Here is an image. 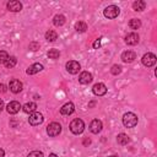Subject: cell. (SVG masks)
Returning <instances> with one entry per match:
<instances>
[{
	"instance_id": "cell-26",
	"label": "cell",
	"mask_w": 157,
	"mask_h": 157,
	"mask_svg": "<svg viewBox=\"0 0 157 157\" xmlns=\"http://www.w3.org/2000/svg\"><path fill=\"white\" fill-rule=\"evenodd\" d=\"M59 56H60V53H59L58 49H54V48H53V49H50V50L48 52V58H49V59H54V60H55V59H58Z\"/></svg>"
},
{
	"instance_id": "cell-15",
	"label": "cell",
	"mask_w": 157,
	"mask_h": 157,
	"mask_svg": "<svg viewBox=\"0 0 157 157\" xmlns=\"http://www.w3.org/2000/svg\"><path fill=\"white\" fill-rule=\"evenodd\" d=\"M125 43H126L128 45H135V44H137V43H139V34L135 33V32L126 34V37H125Z\"/></svg>"
},
{
	"instance_id": "cell-5",
	"label": "cell",
	"mask_w": 157,
	"mask_h": 157,
	"mask_svg": "<svg viewBox=\"0 0 157 157\" xmlns=\"http://www.w3.org/2000/svg\"><path fill=\"white\" fill-rule=\"evenodd\" d=\"M156 60H157V58H156V55H155L153 53H146V54L142 56V59H141L142 64H144L145 66H147V67L153 66V65L156 64Z\"/></svg>"
},
{
	"instance_id": "cell-27",
	"label": "cell",
	"mask_w": 157,
	"mask_h": 157,
	"mask_svg": "<svg viewBox=\"0 0 157 157\" xmlns=\"http://www.w3.org/2000/svg\"><path fill=\"white\" fill-rule=\"evenodd\" d=\"M7 59H9V54L5 50H0V64H5Z\"/></svg>"
},
{
	"instance_id": "cell-18",
	"label": "cell",
	"mask_w": 157,
	"mask_h": 157,
	"mask_svg": "<svg viewBox=\"0 0 157 157\" xmlns=\"http://www.w3.org/2000/svg\"><path fill=\"white\" fill-rule=\"evenodd\" d=\"M22 109H23V112L25 113H34L36 112V109H37V104L34 103V102H28V103H26L23 107H22Z\"/></svg>"
},
{
	"instance_id": "cell-1",
	"label": "cell",
	"mask_w": 157,
	"mask_h": 157,
	"mask_svg": "<svg viewBox=\"0 0 157 157\" xmlns=\"http://www.w3.org/2000/svg\"><path fill=\"white\" fill-rule=\"evenodd\" d=\"M137 121H139L137 115L134 114V113H131V112H128V113H125L123 115V124L126 128H134V126H136L137 125Z\"/></svg>"
},
{
	"instance_id": "cell-29",
	"label": "cell",
	"mask_w": 157,
	"mask_h": 157,
	"mask_svg": "<svg viewBox=\"0 0 157 157\" xmlns=\"http://www.w3.org/2000/svg\"><path fill=\"white\" fill-rule=\"evenodd\" d=\"M29 50H33V52H36V50H38L39 49V43H37V42H32V43H29Z\"/></svg>"
},
{
	"instance_id": "cell-21",
	"label": "cell",
	"mask_w": 157,
	"mask_h": 157,
	"mask_svg": "<svg viewBox=\"0 0 157 157\" xmlns=\"http://www.w3.org/2000/svg\"><path fill=\"white\" fill-rule=\"evenodd\" d=\"M145 7H146V2L142 0H137L132 4V9L135 11H142V10H145Z\"/></svg>"
},
{
	"instance_id": "cell-20",
	"label": "cell",
	"mask_w": 157,
	"mask_h": 157,
	"mask_svg": "<svg viewBox=\"0 0 157 157\" xmlns=\"http://www.w3.org/2000/svg\"><path fill=\"white\" fill-rule=\"evenodd\" d=\"M45 39H47L48 42H55V40L58 39V33H56L55 31L49 29V31H47V33H45Z\"/></svg>"
},
{
	"instance_id": "cell-32",
	"label": "cell",
	"mask_w": 157,
	"mask_h": 157,
	"mask_svg": "<svg viewBox=\"0 0 157 157\" xmlns=\"http://www.w3.org/2000/svg\"><path fill=\"white\" fill-rule=\"evenodd\" d=\"M6 91H7V87H6L4 83H0V92H1V93H5Z\"/></svg>"
},
{
	"instance_id": "cell-10",
	"label": "cell",
	"mask_w": 157,
	"mask_h": 157,
	"mask_svg": "<svg viewBox=\"0 0 157 157\" xmlns=\"http://www.w3.org/2000/svg\"><path fill=\"white\" fill-rule=\"evenodd\" d=\"M9 88H10V91L13 92V93H20V92L22 91V82H21L20 80L13 78V80L10 81Z\"/></svg>"
},
{
	"instance_id": "cell-37",
	"label": "cell",
	"mask_w": 157,
	"mask_h": 157,
	"mask_svg": "<svg viewBox=\"0 0 157 157\" xmlns=\"http://www.w3.org/2000/svg\"><path fill=\"white\" fill-rule=\"evenodd\" d=\"M49 157H58V155H56V153H50Z\"/></svg>"
},
{
	"instance_id": "cell-7",
	"label": "cell",
	"mask_w": 157,
	"mask_h": 157,
	"mask_svg": "<svg viewBox=\"0 0 157 157\" xmlns=\"http://www.w3.org/2000/svg\"><path fill=\"white\" fill-rule=\"evenodd\" d=\"M65 66H66L67 72H70V74H72V75L77 74V72L80 71V69H81L80 64H78L77 61H75V60H70V61H67Z\"/></svg>"
},
{
	"instance_id": "cell-38",
	"label": "cell",
	"mask_w": 157,
	"mask_h": 157,
	"mask_svg": "<svg viewBox=\"0 0 157 157\" xmlns=\"http://www.w3.org/2000/svg\"><path fill=\"white\" fill-rule=\"evenodd\" d=\"M108 157H118L117 155H112V156H108Z\"/></svg>"
},
{
	"instance_id": "cell-14",
	"label": "cell",
	"mask_w": 157,
	"mask_h": 157,
	"mask_svg": "<svg viewBox=\"0 0 157 157\" xmlns=\"http://www.w3.org/2000/svg\"><path fill=\"white\" fill-rule=\"evenodd\" d=\"M74 110H75V105H74L72 102H67V103H65V104L60 108V113H61L63 115H70V114L74 113Z\"/></svg>"
},
{
	"instance_id": "cell-12",
	"label": "cell",
	"mask_w": 157,
	"mask_h": 157,
	"mask_svg": "<svg viewBox=\"0 0 157 157\" xmlns=\"http://www.w3.org/2000/svg\"><path fill=\"white\" fill-rule=\"evenodd\" d=\"M92 80H93L92 74L88 72V71H83V72H81L80 76H78V82L82 83V85H88V83L92 82Z\"/></svg>"
},
{
	"instance_id": "cell-36",
	"label": "cell",
	"mask_w": 157,
	"mask_h": 157,
	"mask_svg": "<svg viewBox=\"0 0 157 157\" xmlns=\"http://www.w3.org/2000/svg\"><path fill=\"white\" fill-rule=\"evenodd\" d=\"M94 105V102H90V104H88V108H91V107H93Z\"/></svg>"
},
{
	"instance_id": "cell-31",
	"label": "cell",
	"mask_w": 157,
	"mask_h": 157,
	"mask_svg": "<svg viewBox=\"0 0 157 157\" xmlns=\"http://www.w3.org/2000/svg\"><path fill=\"white\" fill-rule=\"evenodd\" d=\"M101 39H102V38H98V39L94 40V43H93V48H94V49H98V48L101 47Z\"/></svg>"
},
{
	"instance_id": "cell-33",
	"label": "cell",
	"mask_w": 157,
	"mask_h": 157,
	"mask_svg": "<svg viewBox=\"0 0 157 157\" xmlns=\"http://www.w3.org/2000/svg\"><path fill=\"white\" fill-rule=\"evenodd\" d=\"M4 109V102H2V99H0V112Z\"/></svg>"
},
{
	"instance_id": "cell-2",
	"label": "cell",
	"mask_w": 157,
	"mask_h": 157,
	"mask_svg": "<svg viewBox=\"0 0 157 157\" xmlns=\"http://www.w3.org/2000/svg\"><path fill=\"white\" fill-rule=\"evenodd\" d=\"M70 131L72 132V134H75V135H80L83 130H85V123H83V120L82 119H78V118H76V119H74L71 123H70Z\"/></svg>"
},
{
	"instance_id": "cell-11",
	"label": "cell",
	"mask_w": 157,
	"mask_h": 157,
	"mask_svg": "<svg viewBox=\"0 0 157 157\" xmlns=\"http://www.w3.org/2000/svg\"><path fill=\"white\" fill-rule=\"evenodd\" d=\"M7 10L11 11V12H20L22 10V4L17 0H11L7 2Z\"/></svg>"
},
{
	"instance_id": "cell-30",
	"label": "cell",
	"mask_w": 157,
	"mask_h": 157,
	"mask_svg": "<svg viewBox=\"0 0 157 157\" xmlns=\"http://www.w3.org/2000/svg\"><path fill=\"white\" fill-rule=\"evenodd\" d=\"M27 157H43V153L40 151H32Z\"/></svg>"
},
{
	"instance_id": "cell-8",
	"label": "cell",
	"mask_w": 157,
	"mask_h": 157,
	"mask_svg": "<svg viewBox=\"0 0 157 157\" xmlns=\"http://www.w3.org/2000/svg\"><path fill=\"white\" fill-rule=\"evenodd\" d=\"M92 92L96 94V96H104L105 93H107V86L104 85V83H102V82H98V83H96V85H93V87H92Z\"/></svg>"
},
{
	"instance_id": "cell-24",
	"label": "cell",
	"mask_w": 157,
	"mask_h": 157,
	"mask_svg": "<svg viewBox=\"0 0 157 157\" xmlns=\"http://www.w3.org/2000/svg\"><path fill=\"white\" fill-rule=\"evenodd\" d=\"M75 29L77 31V32H85L86 29H87V23L86 22H83V21H78V22H76L75 23Z\"/></svg>"
},
{
	"instance_id": "cell-34",
	"label": "cell",
	"mask_w": 157,
	"mask_h": 157,
	"mask_svg": "<svg viewBox=\"0 0 157 157\" xmlns=\"http://www.w3.org/2000/svg\"><path fill=\"white\" fill-rule=\"evenodd\" d=\"M5 156V151L2 148H0V157H4Z\"/></svg>"
},
{
	"instance_id": "cell-28",
	"label": "cell",
	"mask_w": 157,
	"mask_h": 157,
	"mask_svg": "<svg viewBox=\"0 0 157 157\" xmlns=\"http://www.w3.org/2000/svg\"><path fill=\"white\" fill-rule=\"evenodd\" d=\"M110 72L113 75H119L121 72V66L120 65H113L112 69H110Z\"/></svg>"
},
{
	"instance_id": "cell-4",
	"label": "cell",
	"mask_w": 157,
	"mask_h": 157,
	"mask_svg": "<svg viewBox=\"0 0 157 157\" xmlns=\"http://www.w3.org/2000/svg\"><path fill=\"white\" fill-rule=\"evenodd\" d=\"M61 132V125L56 121H53L50 123L48 126H47V134L50 136V137H55L58 136L59 134Z\"/></svg>"
},
{
	"instance_id": "cell-9",
	"label": "cell",
	"mask_w": 157,
	"mask_h": 157,
	"mask_svg": "<svg viewBox=\"0 0 157 157\" xmlns=\"http://www.w3.org/2000/svg\"><path fill=\"white\" fill-rule=\"evenodd\" d=\"M21 108H22V107H21L20 102H17V101H12V102H10V103L6 105V110H7L9 114H16V113L20 112Z\"/></svg>"
},
{
	"instance_id": "cell-17",
	"label": "cell",
	"mask_w": 157,
	"mask_h": 157,
	"mask_svg": "<svg viewBox=\"0 0 157 157\" xmlns=\"http://www.w3.org/2000/svg\"><path fill=\"white\" fill-rule=\"evenodd\" d=\"M42 70H43V65L39 64V63H34V64H32V65L26 70V72H27V75H34V74H37V72H39V71H42Z\"/></svg>"
},
{
	"instance_id": "cell-6",
	"label": "cell",
	"mask_w": 157,
	"mask_h": 157,
	"mask_svg": "<svg viewBox=\"0 0 157 157\" xmlns=\"http://www.w3.org/2000/svg\"><path fill=\"white\" fill-rule=\"evenodd\" d=\"M43 120H44L43 115H42L40 113H38V112L32 113V114L29 115V118H28V123H29L31 125H33V126H37V125L42 124Z\"/></svg>"
},
{
	"instance_id": "cell-19",
	"label": "cell",
	"mask_w": 157,
	"mask_h": 157,
	"mask_svg": "<svg viewBox=\"0 0 157 157\" xmlns=\"http://www.w3.org/2000/svg\"><path fill=\"white\" fill-rule=\"evenodd\" d=\"M65 16L64 15H55L54 16V18H53V23H54V26H56V27H60V26H63L64 23H65Z\"/></svg>"
},
{
	"instance_id": "cell-35",
	"label": "cell",
	"mask_w": 157,
	"mask_h": 157,
	"mask_svg": "<svg viewBox=\"0 0 157 157\" xmlns=\"http://www.w3.org/2000/svg\"><path fill=\"white\" fill-rule=\"evenodd\" d=\"M90 144H91V140H87V139H86V140L83 141V145H90Z\"/></svg>"
},
{
	"instance_id": "cell-23",
	"label": "cell",
	"mask_w": 157,
	"mask_h": 157,
	"mask_svg": "<svg viewBox=\"0 0 157 157\" xmlns=\"http://www.w3.org/2000/svg\"><path fill=\"white\" fill-rule=\"evenodd\" d=\"M129 27L131 29H139L141 27V21L139 18H131L129 21Z\"/></svg>"
},
{
	"instance_id": "cell-25",
	"label": "cell",
	"mask_w": 157,
	"mask_h": 157,
	"mask_svg": "<svg viewBox=\"0 0 157 157\" xmlns=\"http://www.w3.org/2000/svg\"><path fill=\"white\" fill-rule=\"evenodd\" d=\"M16 64H17V59H16V56H9V59L5 61L4 65H5L7 69H11V67H13Z\"/></svg>"
},
{
	"instance_id": "cell-3",
	"label": "cell",
	"mask_w": 157,
	"mask_h": 157,
	"mask_svg": "<svg viewBox=\"0 0 157 157\" xmlns=\"http://www.w3.org/2000/svg\"><path fill=\"white\" fill-rule=\"evenodd\" d=\"M119 13H120V9L115 5H109L103 11L104 17H107V18H115L119 16Z\"/></svg>"
},
{
	"instance_id": "cell-22",
	"label": "cell",
	"mask_w": 157,
	"mask_h": 157,
	"mask_svg": "<svg viewBox=\"0 0 157 157\" xmlns=\"http://www.w3.org/2000/svg\"><path fill=\"white\" fill-rule=\"evenodd\" d=\"M117 141H118V144L119 145H126L129 141H130V139H129V136L126 135V134H119L118 136H117Z\"/></svg>"
},
{
	"instance_id": "cell-16",
	"label": "cell",
	"mask_w": 157,
	"mask_h": 157,
	"mask_svg": "<svg viewBox=\"0 0 157 157\" xmlns=\"http://www.w3.org/2000/svg\"><path fill=\"white\" fill-rule=\"evenodd\" d=\"M136 59V54L132 52V50H125V52H123V54H121V60L124 61V63H131V61H134Z\"/></svg>"
},
{
	"instance_id": "cell-13",
	"label": "cell",
	"mask_w": 157,
	"mask_h": 157,
	"mask_svg": "<svg viewBox=\"0 0 157 157\" xmlns=\"http://www.w3.org/2000/svg\"><path fill=\"white\" fill-rule=\"evenodd\" d=\"M102 128H103V124H102V121L99 119H93L91 121V124H90V130L93 134H98L102 130Z\"/></svg>"
}]
</instances>
